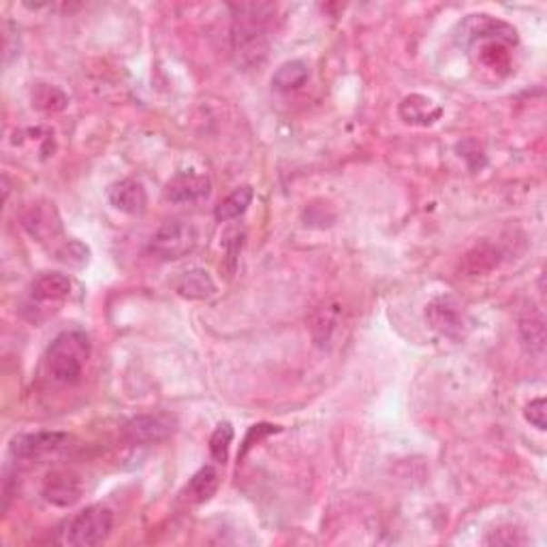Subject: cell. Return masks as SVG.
Masks as SVG:
<instances>
[{"label":"cell","instance_id":"1","mask_svg":"<svg viewBox=\"0 0 547 547\" xmlns=\"http://www.w3.org/2000/svg\"><path fill=\"white\" fill-rule=\"evenodd\" d=\"M234 22H231V45L238 63L244 66L261 65L267 54V41L276 15V7L265 3L231 5Z\"/></svg>","mask_w":547,"mask_h":547},{"label":"cell","instance_id":"2","mask_svg":"<svg viewBox=\"0 0 547 547\" xmlns=\"http://www.w3.org/2000/svg\"><path fill=\"white\" fill-rule=\"evenodd\" d=\"M90 357V338L82 330H66L58 333L47 346L45 366L52 381L60 385H75L82 379Z\"/></svg>","mask_w":547,"mask_h":547},{"label":"cell","instance_id":"3","mask_svg":"<svg viewBox=\"0 0 547 547\" xmlns=\"http://www.w3.org/2000/svg\"><path fill=\"white\" fill-rule=\"evenodd\" d=\"M114 528V513L103 504L82 509L58 531V543L69 547H93L103 543Z\"/></svg>","mask_w":547,"mask_h":547},{"label":"cell","instance_id":"4","mask_svg":"<svg viewBox=\"0 0 547 547\" xmlns=\"http://www.w3.org/2000/svg\"><path fill=\"white\" fill-rule=\"evenodd\" d=\"M199 240V231L193 223L174 221L163 223L150 238V253L163 261H178L194 251Z\"/></svg>","mask_w":547,"mask_h":547},{"label":"cell","instance_id":"5","mask_svg":"<svg viewBox=\"0 0 547 547\" xmlns=\"http://www.w3.org/2000/svg\"><path fill=\"white\" fill-rule=\"evenodd\" d=\"M178 430V417L172 413H144L126 422L123 436L129 445H156L167 441Z\"/></svg>","mask_w":547,"mask_h":547},{"label":"cell","instance_id":"6","mask_svg":"<svg viewBox=\"0 0 547 547\" xmlns=\"http://www.w3.org/2000/svg\"><path fill=\"white\" fill-rule=\"evenodd\" d=\"M458 39L464 45H475L479 41H502L504 45H518V30L504 20H498L488 14L468 15L458 28Z\"/></svg>","mask_w":547,"mask_h":547},{"label":"cell","instance_id":"7","mask_svg":"<svg viewBox=\"0 0 547 547\" xmlns=\"http://www.w3.org/2000/svg\"><path fill=\"white\" fill-rule=\"evenodd\" d=\"M71 278L66 274L60 272H45L41 274L39 278H35L33 284H30L28 291V300H30V308L44 310V308H54L58 310V306L69 300L71 295Z\"/></svg>","mask_w":547,"mask_h":547},{"label":"cell","instance_id":"8","mask_svg":"<svg viewBox=\"0 0 547 547\" xmlns=\"http://www.w3.org/2000/svg\"><path fill=\"white\" fill-rule=\"evenodd\" d=\"M425 319L434 332H439L445 338L458 340L464 333V313H462L460 303L449 295H441L430 302L425 308Z\"/></svg>","mask_w":547,"mask_h":547},{"label":"cell","instance_id":"9","mask_svg":"<svg viewBox=\"0 0 547 547\" xmlns=\"http://www.w3.org/2000/svg\"><path fill=\"white\" fill-rule=\"evenodd\" d=\"M212 182L205 174L197 172H180L165 184L163 197L165 202L182 205V204H197L210 197Z\"/></svg>","mask_w":547,"mask_h":547},{"label":"cell","instance_id":"10","mask_svg":"<svg viewBox=\"0 0 547 547\" xmlns=\"http://www.w3.org/2000/svg\"><path fill=\"white\" fill-rule=\"evenodd\" d=\"M71 441L69 434L65 433H36L15 436L11 443V453L20 460H41L47 455L60 452Z\"/></svg>","mask_w":547,"mask_h":547},{"label":"cell","instance_id":"11","mask_svg":"<svg viewBox=\"0 0 547 547\" xmlns=\"http://www.w3.org/2000/svg\"><path fill=\"white\" fill-rule=\"evenodd\" d=\"M109 204L114 205L115 210L124 212V214L137 216L144 214L145 208H148V193H145L144 184L135 178H124L114 182L109 186Z\"/></svg>","mask_w":547,"mask_h":547},{"label":"cell","instance_id":"12","mask_svg":"<svg viewBox=\"0 0 547 547\" xmlns=\"http://www.w3.org/2000/svg\"><path fill=\"white\" fill-rule=\"evenodd\" d=\"M82 496V482L73 472L58 471L52 472L44 483V498L56 507H71L80 501Z\"/></svg>","mask_w":547,"mask_h":547},{"label":"cell","instance_id":"13","mask_svg":"<svg viewBox=\"0 0 547 547\" xmlns=\"http://www.w3.org/2000/svg\"><path fill=\"white\" fill-rule=\"evenodd\" d=\"M398 112H400V118H403L406 124L430 126L441 118L443 109L436 105L434 101H430L428 96L411 94V96H406L403 103H400Z\"/></svg>","mask_w":547,"mask_h":547},{"label":"cell","instance_id":"14","mask_svg":"<svg viewBox=\"0 0 547 547\" xmlns=\"http://www.w3.org/2000/svg\"><path fill=\"white\" fill-rule=\"evenodd\" d=\"M218 483H221V477H218L216 468L204 466L199 468L191 477V482L186 483L184 492H182V498H184L188 504H204L216 494Z\"/></svg>","mask_w":547,"mask_h":547},{"label":"cell","instance_id":"15","mask_svg":"<svg viewBox=\"0 0 547 547\" xmlns=\"http://www.w3.org/2000/svg\"><path fill=\"white\" fill-rule=\"evenodd\" d=\"M175 291L186 300H210L216 293V284L208 272L202 267H194L175 281Z\"/></svg>","mask_w":547,"mask_h":547},{"label":"cell","instance_id":"16","mask_svg":"<svg viewBox=\"0 0 547 547\" xmlns=\"http://www.w3.org/2000/svg\"><path fill=\"white\" fill-rule=\"evenodd\" d=\"M308 65L303 60H289V63H283L274 71L272 75V86L278 90V93H291V90L302 88L303 84L308 82Z\"/></svg>","mask_w":547,"mask_h":547},{"label":"cell","instance_id":"17","mask_svg":"<svg viewBox=\"0 0 547 547\" xmlns=\"http://www.w3.org/2000/svg\"><path fill=\"white\" fill-rule=\"evenodd\" d=\"M254 199V191L253 186H240L235 188L234 193H229L227 197L223 199L221 204L216 205L214 210V216L218 223H229V221H235V218H240L244 212L251 208Z\"/></svg>","mask_w":547,"mask_h":547},{"label":"cell","instance_id":"18","mask_svg":"<svg viewBox=\"0 0 547 547\" xmlns=\"http://www.w3.org/2000/svg\"><path fill=\"white\" fill-rule=\"evenodd\" d=\"M30 99H33L35 109H39V112H45V114L63 112V109H66V105H69V96H66L58 86H52V84H36Z\"/></svg>","mask_w":547,"mask_h":547},{"label":"cell","instance_id":"19","mask_svg":"<svg viewBox=\"0 0 547 547\" xmlns=\"http://www.w3.org/2000/svg\"><path fill=\"white\" fill-rule=\"evenodd\" d=\"M496 265H498L496 248L490 244H482V246H475L472 251H468L464 254L462 270H464L468 276H483V274L494 270Z\"/></svg>","mask_w":547,"mask_h":547},{"label":"cell","instance_id":"20","mask_svg":"<svg viewBox=\"0 0 547 547\" xmlns=\"http://www.w3.org/2000/svg\"><path fill=\"white\" fill-rule=\"evenodd\" d=\"M52 216H56V210L39 208V205H36V208H30L28 214L24 216V224H26V229L35 235V238L44 240L45 235L54 234V227L60 229L58 218H54L52 221Z\"/></svg>","mask_w":547,"mask_h":547},{"label":"cell","instance_id":"21","mask_svg":"<svg viewBox=\"0 0 547 547\" xmlns=\"http://www.w3.org/2000/svg\"><path fill=\"white\" fill-rule=\"evenodd\" d=\"M520 336H522V343L526 344V349L531 351V353H543V349H545L543 317L534 314V317L522 319Z\"/></svg>","mask_w":547,"mask_h":547},{"label":"cell","instance_id":"22","mask_svg":"<svg viewBox=\"0 0 547 547\" xmlns=\"http://www.w3.org/2000/svg\"><path fill=\"white\" fill-rule=\"evenodd\" d=\"M234 443V425L223 422L216 425V430L210 436V453L218 464H224L229 458V447Z\"/></svg>","mask_w":547,"mask_h":547},{"label":"cell","instance_id":"23","mask_svg":"<svg viewBox=\"0 0 547 547\" xmlns=\"http://www.w3.org/2000/svg\"><path fill=\"white\" fill-rule=\"evenodd\" d=\"M336 323H338V308L336 306L319 308L317 317H314V325H313L314 340H317L319 344H325L327 340L332 338V332L336 330Z\"/></svg>","mask_w":547,"mask_h":547},{"label":"cell","instance_id":"24","mask_svg":"<svg viewBox=\"0 0 547 547\" xmlns=\"http://www.w3.org/2000/svg\"><path fill=\"white\" fill-rule=\"evenodd\" d=\"M485 543L488 545H504V547H513V545H524L526 537L522 531H512V528H498V531H492L488 537H485Z\"/></svg>","mask_w":547,"mask_h":547},{"label":"cell","instance_id":"25","mask_svg":"<svg viewBox=\"0 0 547 547\" xmlns=\"http://www.w3.org/2000/svg\"><path fill=\"white\" fill-rule=\"evenodd\" d=\"M524 417H526L528 423L534 425V428L539 430V433H545V430H547V404H545V398L531 400V404H526V409H524Z\"/></svg>","mask_w":547,"mask_h":547}]
</instances>
